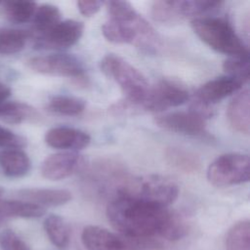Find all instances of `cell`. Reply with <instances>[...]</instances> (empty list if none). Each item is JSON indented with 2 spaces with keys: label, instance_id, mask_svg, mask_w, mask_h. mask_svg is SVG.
Masks as SVG:
<instances>
[{
  "label": "cell",
  "instance_id": "44dd1931",
  "mask_svg": "<svg viewBox=\"0 0 250 250\" xmlns=\"http://www.w3.org/2000/svg\"><path fill=\"white\" fill-rule=\"evenodd\" d=\"M165 159L169 165L185 173L195 172L200 167V160L195 153L179 146L168 147Z\"/></svg>",
  "mask_w": 250,
  "mask_h": 250
},
{
  "label": "cell",
  "instance_id": "484cf974",
  "mask_svg": "<svg viewBox=\"0 0 250 250\" xmlns=\"http://www.w3.org/2000/svg\"><path fill=\"white\" fill-rule=\"evenodd\" d=\"M28 33L24 30L3 28L0 29V54L13 55L21 51L26 43Z\"/></svg>",
  "mask_w": 250,
  "mask_h": 250
},
{
  "label": "cell",
  "instance_id": "3957f363",
  "mask_svg": "<svg viewBox=\"0 0 250 250\" xmlns=\"http://www.w3.org/2000/svg\"><path fill=\"white\" fill-rule=\"evenodd\" d=\"M191 26L196 35L215 51L229 57L249 58L247 46L225 19L199 17L192 20Z\"/></svg>",
  "mask_w": 250,
  "mask_h": 250
},
{
  "label": "cell",
  "instance_id": "5b68a950",
  "mask_svg": "<svg viewBox=\"0 0 250 250\" xmlns=\"http://www.w3.org/2000/svg\"><path fill=\"white\" fill-rule=\"evenodd\" d=\"M178 186L158 175L125 178L118 186L116 195H124L161 207H167L178 197Z\"/></svg>",
  "mask_w": 250,
  "mask_h": 250
},
{
  "label": "cell",
  "instance_id": "9a60e30c",
  "mask_svg": "<svg viewBox=\"0 0 250 250\" xmlns=\"http://www.w3.org/2000/svg\"><path fill=\"white\" fill-rule=\"evenodd\" d=\"M48 146L58 149L79 150L89 146L90 136L79 129L67 126H59L50 129L45 135Z\"/></svg>",
  "mask_w": 250,
  "mask_h": 250
},
{
  "label": "cell",
  "instance_id": "f1b7e54d",
  "mask_svg": "<svg viewBox=\"0 0 250 250\" xmlns=\"http://www.w3.org/2000/svg\"><path fill=\"white\" fill-rule=\"evenodd\" d=\"M1 250H30L28 245L12 229H5L0 234Z\"/></svg>",
  "mask_w": 250,
  "mask_h": 250
},
{
  "label": "cell",
  "instance_id": "603a6c76",
  "mask_svg": "<svg viewBox=\"0 0 250 250\" xmlns=\"http://www.w3.org/2000/svg\"><path fill=\"white\" fill-rule=\"evenodd\" d=\"M60 21L61 12L57 6L52 4L40 5L33 15V26L39 34L49 31Z\"/></svg>",
  "mask_w": 250,
  "mask_h": 250
},
{
  "label": "cell",
  "instance_id": "d4e9b609",
  "mask_svg": "<svg viewBox=\"0 0 250 250\" xmlns=\"http://www.w3.org/2000/svg\"><path fill=\"white\" fill-rule=\"evenodd\" d=\"M48 107L51 111L62 115H77L84 111L86 102L77 97L58 95L50 100Z\"/></svg>",
  "mask_w": 250,
  "mask_h": 250
},
{
  "label": "cell",
  "instance_id": "4316f807",
  "mask_svg": "<svg viewBox=\"0 0 250 250\" xmlns=\"http://www.w3.org/2000/svg\"><path fill=\"white\" fill-rule=\"evenodd\" d=\"M37 9V4L32 1H7L4 3V12L8 20L15 23L28 21Z\"/></svg>",
  "mask_w": 250,
  "mask_h": 250
},
{
  "label": "cell",
  "instance_id": "7c38bea8",
  "mask_svg": "<svg viewBox=\"0 0 250 250\" xmlns=\"http://www.w3.org/2000/svg\"><path fill=\"white\" fill-rule=\"evenodd\" d=\"M188 99V93L185 88L169 80H161L149 89L141 107L150 111H162L169 107L179 106Z\"/></svg>",
  "mask_w": 250,
  "mask_h": 250
},
{
  "label": "cell",
  "instance_id": "6da1fadb",
  "mask_svg": "<svg viewBox=\"0 0 250 250\" xmlns=\"http://www.w3.org/2000/svg\"><path fill=\"white\" fill-rule=\"evenodd\" d=\"M173 215L167 207L124 195H116L106 206L110 225L121 235L130 238L162 237Z\"/></svg>",
  "mask_w": 250,
  "mask_h": 250
},
{
  "label": "cell",
  "instance_id": "4dcf8cb0",
  "mask_svg": "<svg viewBox=\"0 0 250 250\" xmlns=\"http://www.w3.org/2000/svg\"><path fill=\"white\" fill-rule=\"evenodd\" d=\"M103 2L97 0H81L77 1V7L80 12L85 17H92L96 15L102 8Z\"/></svg>",
  "mask_w": 250,
  "mask_h": 250
},
{
  "label": "cell",
  "instance_id": "7402d4cb",
  "mask_svg": "<svg viewBox=\"0 0 250 250\" xmlns=\"http://www.w3.org/2000/svg\"><path fill=\"white\" fill-rule=\"evenodd\" d=\"M44 229L51 242L58 248L63 249L69 243L70 230L66 222L59 215H49L44 221Z\"/></svg>",
  "mask_w": 250,
  "mask_h": 250
},
{
  "label": "cell",
  "instance_id": "1f68e13d",
  "mask_svg": "<svg viewBox=\"0 0 250 250\" xmlns=\"http://www.w3.org/2000/svg\"><path fill=\"white\" fill-rule=\"evenodd\" d=\"M10 95H11V89L0 81V102H5Z\"/></svg>",
  "mask_w": 250,
  "mask_h": 250
},
{
  "label": "cell",
  "instance_id": "8992f818",
  "mask_svg": "<svg viewBox=\"0 0 250 250\" xmlns=\"http://www.w3.org/2000/svg\"><path fill=\"white\" fill-rule=\"evenodd\" d=\"M87 250H157L161 242L153 238H130L98 226H87L81 233Z\"/></svg>",
  "mask_w": 250,
  "mask_h": 250
},
{
  "label": "cell",
  "instance_id": "9c48e42d",
  "mask_svg": "<svg viewBox=\"0 0 250 250\" xmlns=\"http://www.w3.org/2000/svg\"><path fill=\"white\" fill-rule=\"evenodd\" d=\"M27 66L33 71L45 75L80 78L84 67L79 60L67 54H50L30 58Z\"/></svg>",
  "mask_w": 250,
  "mask_h": 250
},
{
  "label": "cell",
  "instance_id": "7a4b0ae2",
  "mask_svg": "<svg viewBox=\"0 0 250 250\" xmlns=\"http://www.w3.org/2000/svg\"><path fill=\"white\" fill-rule=\"evenodd\" d=\"M102 32L109 42L133 44L145 54H155L160 47L157 33L136 10L120 20L108 19Z\"/></svg>",
  "mask_w": 250,
  "mask_h": 250
},
{
  "label": "cell",
  "instance_id": "4fadbf2b",
  "mask_svg": "<svg viewBox=\"0 0 250 250\" xmlns=\"http://www.w3.org/2000/svg\"><path fill=\"white\" fill-rule=\"evenodd\" d=\"M85 165V158L74 151L59 152L48 156L41 165L42 176L51 181L65 179Z\"/></svg>",
  "mask_w": 250,
  "mask_h": 250
},
{
  "label": "cell",
  "instance_id": "d6a6232c",
  "mask_svg": "<svg viewBox=\"0 0 250 250\" xmlns=\"http://www.w3.org/2000/svg\"><path fill=\"white\" fill-rule=\"evenodd\" d=\"M3 192H4V189H3V188L0 187V195H1Z\"/></svg>",
  "mask_w": 250,
  "mask_h": 250
},
{
  "label": "cell",
  "instance_id": "2e32d148",
  "mask_svg": "<svg viewBox=\"0 0 250 250\" xmlns=\"http://www.w3.org/2000/svg\"><path fill=\"white\" fill-rule=\"evenodd\" d=\"M230 126L237 132L248 135L250 132V94L245 89L229 103L227 111Z\"/></svg>",
  "mask_w": 250,
  "mask_h": 250
},
{
  "label": "cell",
  "instance_id": "ba28073f",
  "mask_svg": "<svg viewBox=\"0 0 250 250\" xmlns=\"http://www.w3.org/2000/svg\"><path fill=\"white\" fill-rule=\"evenodd\" d=\"M220 1L210 0H163L155 1L151 6L154 21L162 23H177L188 18H195L218 9Z\"/></svg>",
  "mask_w": 250,
  "mask_h": 250
},
{
  "label": "cell",
  "instance_id": "83f0119b",
  "mask_svg": "<svg viewBox=\"0 0 250 250\" xmlns=\"http://www.w3.org/2000/svg\"><path fill=\"white\" fill-rule=\"evenodd\" d=\"M223 68L228 76L233 77L243 84L248 81L250 74L249 59L241 57H229L223 63Z\"/></svg>",
  "mask_w": 250,
  "mask_h": 250
},
{
  "label": "cell",
  "instance_id": "30bf717a",
  "mask_svg": "<svg viewBox=\"0 0 250 250\" xmlns=\"http://www.w3.org/2000/svg\"><path fill=\"white\" fill-rule=\"evenodd\" d=\"M205 119L201 114L189 109L158 115L155 123L167 131L191 137H204L207 136Z\"/></svg>",
  "mask_w": 250,
  "mask_h": 250
},
{
  "label": "cell",
  "instance_id": "d6986e66",
  "mask_svg": "<svg viewBox=\"0 0 250 250\" xmlns=\"http://www.w3.org/2000/svg\"><path fill=\"white\" fill-rule=\"evenodd\" d=\"M40 118L39 112L31 105L21 102H3L0 106V120L19 124L22 122H36Z\"/></svg>",
  "mask_w": 250,
  "mask_h": 250
},
{
  "label": "cell",
  "instance_id": "f546056e",
  "mask_svg": "<svg viewBox=\"0 0 250 250\" xmlns=\"http://www.w3.org/2000/svg\"><path fill=\"white\" fill-rule=\"evenodd\" d=\"M26 145V141L21 136L15 134L7 128L0 126V147L21 148Z\"/></svg>",
  "mask_w": 250,
  "mask_h": 250
},
{
  "label": "cell",
  "instance_id": "8fae6325",
  "mask_svg": "<svg viewBox=\"0 0 250 250\" xmlns=\"http://www.w3.org/2000/svg\"><path fill=\"white\" fill-rule=\"evenodd\" d=\"M84 25L74 20L61 21L49 31L39 34L35 40L36 49H65L74 45L82 36Z\"/></svg>",
  "mask_w": 250,
  "mask_h": 250
},
{
  "label": "cell",
  "instance_id": "5bb4252c",
  "mask_svg": "<svg viewBox=\"0 0 250 250\" xmlns=\"http://www.w3.org/2000/svg\"><path fill=\"white\" fill-rule=\"evenodd\" d=\"M243 83L230 76H222L203 84L195 94V102L209 106L237 92Z\"/></svg>",
  "mask_w": 250,
  "mask_h": 250
},
{
  "label": "cell",
  "instance_id": "ac0fdd59",
  "mask_svg": "<svg viewBox=\"0 0 250 250\" xmlns=\"http://www.w3.org/2000/svg\"><path fill=\"white\" fill-rule=\"evenodd\" d=\"M0 166L6 176L18 178L29 172L31 162L21 148H4L0 150Z\"/></svg>",
  "mask_w": 250,
  "mask_h": 250
},
{
  "label": "cell",
  "instance_id": "e0dca14e",
  "mask_svg": "<svg viewBox=\"0 0 250 250\" xmlns=\"http://www.w3.org/2000/svg\"><path fill=\"white\" fill-rule=\"evenodd\" d=\"M23 201L37 204L41 207H55L67 203L71 193L66 189L55 188H24L17 192Z\"/></svg>",
  "mask_w": 250,
  "mask_h": 250
},
{
  "label": "cell",
  "instance_id": "277c9868",
  "mask_svg": "<svg viewBox=\"0 0 250 250\" xmlns=\"http://www.w3.org/2000/svg\"><path fill=\"white\" fill-rule=\"evenodd\" d=\"M102 72L119 85L129 105L141 107L149 92V84L144 74L127 61L114 54H107L101 62Z\"/></svg>",
  "mask_w": 250,
  "mask_h": 250
},
{
  "label": "cell",
  "instance_id": "cb8c5ba5",
  "mask_svg": "<svg viewBox=\"0 0 250 250\" xmlns=\"http://www.w3.org/2000/svg\"><path fill=\"white\" fill-rule=\"evenodd\" d=\"M227 250H250V223L243 220L233 225L227 233Z\"/></svg>",
  "mask_w": 250,
  "mask_h": 250
},
{
  "label": "cell",
  "instance_id": "ffe728a7",
  "mask_svg": "<svg viewBox=\"0 0 250 250\" xmlns=\"http://www.w3.org/2000/svg\"><path fill=\"white\" fill-rule=\"evenodd\" d=\"M45 208L23 200H0V219L3 218H39Z\"/></svg>",
  "mask_w": 250,
  "mask_h": 250
},
{
  "label": "cell",
  "instance_id": "52a82bcc",
  "mask_svg": "<svg viewBox=\"0 0 250 250\" xmlns=\"http://www.w3.org/2000/svg\"><path fill=\"white\" fill-rule=\"evenodd\" d=\"M250 161L246 154L226 153L217 157L208 167L207 179L216 187H229L249 181Z\"/></svg>",
  "mask_w": 250,
  "mask_h": 250
}]
</instances>
